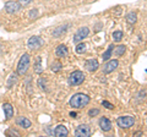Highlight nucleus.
<instances>
[{
  "label": "nucleus",
  "mask_w": 147,
  "mask_h": 137,
  "mask_svg": "<svg viewBox=\"0 0 147 137\" xmlns=\"http://www.w3.org/2000/svg\"><path fill=\"white\" fill-rule=\"evenodd\" d=\"M88 103H90V97L87 94H84V93H77L75 95H72V98L70 99V105L72 108H76V109L84 108Z\"/></svg>",
  "instance_id": "1"
},
{
  "label": "nucleus",
  "mask_w": 147,
  "mask_h": 137,
  "mask_svg": "<svg viewBox=\"0 0 147 137\" xmlns=\"http://www.w3.org/2000/svg\"><path fill=\"white\" fill-rule=\"evenodd\" d=\"M28 67H30V55L28 54H24L21 56L20 61H18V65H17V74L20 76H25L28 71Z\"/></svg>",
  "instance_id": "2"
},
{
  "label": "nucleus",
  "mask_w": 147,
  "mask_h": 137,
  "mask_svg": "<svg viewBox=\"0 0 147 137\" xmlns=\"http://www.w3.org/2000/svg\"><path fill=\"white\" fill-rule=\"evenodd\" d=\"M85 74L82 71H74L69 76V83L71 86H79L85 81Z\"/></svg>",
  "instance_id": "3"
},
{
  "label": "nucleus",
  "mask_w": 147,
  "mask_h": 137,
  "mask_svg": "<svg viewBox=\"0 0 147 137\" xmlns=\"http://www.w3.org/2000/svg\"><path fill=\"white\" fill-rule=\"evenodd\" d=\"M117 124L119 127H121V129H129V127L134 126L135 119L132 116H120V118H118Z\"/></svg>",
  "instance_id": "4"
},
{
  "label": "nucleus",
  "mask_w": 147,
  "mask_h": 137,
  "mask_svg": "<svg viewBox=\"0 0 147 137\" xmlns=\"http://www.w3.org/2000/svg\"><path fill=\"white\" fill-rule=\"evenodd\" d=\"M88 33H90L88 27H81V28L75 33V36H74V43L77 44L79 42H81L82 39L86 38L87 36H88Z\"/></svg>",
  "instance_id": "5"
},
{
  "label": "nucleus",
  "mask_w": 147,
  "mask_h": 137,
  "mask_svg": "<svg viewBox=\"0 0 147 137\" xmlns=\"http://www.w3.org/2000/svg\"><path fill=\"white\" fill-rule=\"evenodd\" d=\"M27 45H28L30 49H39L40 47L43 45V40L40 37H37V36H34V37H31L28 39V42H27Z\"/></svg>",
  "instance_id": "6"
},
{
  "label": "nucleus",
  "mask_w": 147,
  "mask_h": 137,
  "mask_svg": "<svg viewBox=\"0 0 147 137\" xmlns=\"http://www.w3.org/2000/svg\"><path fill=\"white\" fill-rule=\"evenodd\" d=\"M75 136H77V137H88V136H91L90 126H87V125L77 126V129L75 130Z\"/></svg>",
  "instance_id": "7"
},
{
  "label": "nucleus",
  "mask_w": 147,
  "mask_h": 137,
  "mask_svg": "<svg viewBox=\"0 0 147 137\" xmlns=\"http://www.w3.org/2000/svg\"><path fill=\"white\" fill-rule=\"evenodd\" d=\"M20 7H21L20 4L16 3V1H7L5 4V10L9 13H16V12H18Z\"/></svg>",
  "instance_id": "8"
},
{
  "label": "nucleus",
  "mask_w": 147,
  "mask_h": 137,
  "mask_svg": "<svg viewBox=\"0 0 147 137\" xmlns=\"http://www.w3.org/2000/svg\"><path fill=\"white\" fill-rule=\"evenodd\" d=\"M118 65H119L118 60H110L103 66V72L104 74H110V72H113L118 67Z\"/></svg>",
  "instance_id": "9"
},
{
  "label": "nucleus",
  "mask_w": 147,
  "mask_h": 137,
  "mask_svg": "<svg viewBox=\"0 0 147 137\" xmlns=\"http://www.w3.org/2000/svg\"><path fill=\"white\" fill-rule=\"evenodd\" d=\"M16 125L22 127V129H30L32 126V122H31V120H28V119L25 116H18L16 119Z\"/></svg>",
  "instance_id": "10"
},
{
  "label": "nucleus",
  "mask_w": 147,
  "mask_h": 137,
  "mask_svg": "<svg viewBox=\"0 0 147 137\" xmlns=\"http://www.w3.org/2000/svg\"><path fill=\"white\" fill-rule=\"evenodd\" d=\"M98 66H99L98 60H96V59H90V60H87L86 64H85L86 70H87V71H90V72L96 71V70L98 68Z\"/></svg>",
  "instance_id": "11"
},
{
  "label": "nucleus",
  "mask_w": 147,
  "mask_h": 137,
  "mask_svg": "<svg viewBox=\"0 0 147 137\" xmlns=\"http://www.w3.org/2000/svg\"><path fill=\"white\" fill-rule=\"evenodd\" d=\"M99 126H100V129H102L104 132H108V131L112 130V122H110V120H109V119H107V118H100Z\"/></svg>",
  "instance_id": "12"
},
{
  "label": "nucleus",
  "mask_w": 147,
  "mask_h": 137,
  "mask_svg": "<svg viewBox=\"0 0 147 137\" xmlns=\"http://www.w3.org/2000/svg\"><path fill=\"white\" fill-rule=\"evenodd\" d=\"M67 134H69V131L64 125H58L54 130V135L57 137H65L67 136Z\"/></svg>",
  "instance_id": "13"
},
{
  "label": "nucleus",
  "mask_w": 147,
  "mask_h": 137,
  "mask_svg": "<svg viewBox=\"0 0 147 137\" xmlns=\"http://www.w3.org/2000/svg\"><path fill=\"white\" fill-rule=\"evenodd\" d=\"M3 109H4V113H5L6 120H10V119L13 116V108H12V105L11 104H9V103H4Z\"/></svg>",
  "instance_id": "14"
},
{
  "label": "nucleus",
  "mask_w": 147,
  "mask_h": 137,
  "mask_svg": "<svg viewBox=\"0 0 147 137\" xmlns=\"http://www.w3.org/2000/svg\"><path fill=\"white\" fill-rule=\"evenodd\" d=\"M55 54H57V56L59 58H64L67 55V48L65 44H60L59 47L55 49Z\"/></svg>",
  "instance_id": "15"
},
{
  "label": "nucleus",
  "mask_w": 147,
  "mask_h": 137,
  "mask_svg": "<svg viewBox=\"0 0 147 137\" xmlns=\"http://www.w3.org/2000/svg\"><path fill=\"white\" fill-rule=\"evenodd\" d=\"M67 27H69V25H64V26H59L58 28H55L54 30V32H53V36L55 38H59V37H61V36L65 33L66 32V30H67Z\"/></svg>",
  "instance_id": "16"
},
{
  "label": "nucleus",
  "mask_w": 147,
  "mask_h": 137,
  "mask_svg": "<svg viewBox=\"0 0 147 137\" xmlns=\"http://www.w3.org/2000/svg\"><path fill=\"white\" fill-rule=\"evenodd\" d=\"M42 71H43V67H42V56H37L36 62H34V72H37V74H40Z\"/></svg>",
  "instance_id": "17"
},
{
  "label": "nucleus",
  "mask_w": 147,
  "mask_h": 137,
  "mask_svg": "<svg viewBox=\"0 0 147 137\" xmlns=\"http://www.w3.org/2000/svg\"><path fill=\"white\" fill-rule=\"evenodd\" d=\"M136 20H137V16H136L135 12H129L127 15H126V21H127V24L132 25V24H135V22H136Z\"/></svg>",
  "instance_id": "18"
},
{
  "label": "nucleus",
  "mask_w": 147,
  "mask_h": 137,
  "mask_svg": "<svg viewBox=\"0 0 147 137\" xmlns=\"http://www.w3.org/2000/svg\"><path fill=\"white\" fill-rule=\"evenodd\" d=\"M113 48H115L113 44L109 45V48L107 49V52L103 53V60H109L110 58H112V52H113Z\"/></svg>",
  "instance_id": "19"
},
{
  "label": "nucleus",
  "mask_w": 147,
  "mask_h": 137,
  "mask_svg": "<svg viewBox=\"0 0 147 137\" xmlns=\"http://www.w3.org/2000/svg\"><path fill=\"white\" fill-rule=\"evenodd\" d=\"M61 67H63V65H61V62H59V61H55L52 64V71H54V72L60 71Z\"/></svg>",
  "instance_id": "20"
},
{
  "label": "nucleus",
  "mask_w": 147,
  "mask_h": 137,
  "mask_svg": "<svg viewBox=\"0 0 147 137\" xmlns=\"http://www.w3.org/2000/svg\"><path fill=\"white\" fill-rule=\"evenodd\" d=\"M113 39L115 40V42H120V40L123 39V32L115 31V32L113 33Z\"/></svg>",
  "instance_id": "21"
},
{
  "label": "nucleus",
  "mask_w": 147,
  "mask_h": 137,
  "mask_svg": "<svg viewBox=\"0 0 147 137\" xmlns=\"http://www.w3.org/2000/svg\"><path fill=\"white\" fill-rule=\"evenodd\" d=\"M85 49H86L85 43H77V45H76V53L77 54H82L85 52Z\"/></svg>",
  "instance_id": "22"
},
{
  "label": "nucleus",
  "mask_w": 147,
  "mask_h": 137,
  "mask_svg": "<svg viewBox=\"0 0 147 137\" xmlns=\"http://www.w3.org/2000/svg\"><path fill=\"white\" fill-rule=\"evenodd\" d=\"M125 49H126L125 45H119V47H117V49H115V54L118 56H120L125 53Z\"/></svg>",
  "instance_id": "23"
},
{
  "label": "nucleus",
  "mask_w": 147,
  "mask_h": 137,
  "mask_svg": "<svg viewBox=\"0 0 147 137\" xmlns=\"http://www.w3.org/2000/svg\"><path fill=\"white\" fill-rule=\"evenodd\" d=\"M16 81H17V76H16L15 74H12V75L10 76V79H9V81H7V87L10 88L13 83H16Z\"/></svg>",
  "instance_id": "24"
},
{
  "label": "nucleus",
  "mask_w": 147,
  "mask_h": 137,
  "mask_svg": "<svg viewBox=\"0 0 147 137\" xmlns=\"http://www.w3.org/2000/svg\"><path fill=\"white\" fill-rule=\"evenodd\" d=\"M99 114V109H91L88 111V116H96Z\"/></svg>",
  "instance_id": "25"
},
{
  "label": "nucleus",
  "mask_w": 147,
  "mask_h": 137,
  "mask_svg": "<svg viewBox=\"0 0 147 137\" xmlns=\"http://www.w3.org/2000/svg\"><path fill=\"white\" fill-rule=\"evenodd\" d=\"M37 15H38V10L37 9L30 11V19H34V17H37Z\"/></svg>",
  "instance_id": "26"
},
{
  "label": "nucleus",
  "mask_w": 147,
  "mask_h": 137,
  "mask_svg": "<svg viewBox=\"0 0 147 137\" xmlns=\"http://www.w3.org/2000/svg\"><path fill=\"white\" fill-rule=\"evenodd\" d=\"M102 105H104L107 109H113V108H114L113 104H110L109 102H107V100H103V102H102Z\"/></svg>",
  "instance_id": "27"
},
{
  "label": "nucleus",
  "mask_w": 147,
  "mask_h": 137,
  "mask_svg": "<svg viewBox=\"0 0 147 137\" xmlns=\"http://www.w3.org/2000/svg\"><path fill=\"white\" fill-rule=\"evenodd\" d=\"M18 1H20L21 5L26 6V5H28V4H31V3H32V0H18Z\"/></svg>",
  "instance_id": "28"
},
{
  "label": "nucleus",
  "mask_w": 147,
  "mask_h": 137,
  "mask_svg": "<svg viewBox=\"0 0 147 137\" xmlns=\"http://www.w3.org/2000/svg\"><path fill=\"white\" fill-rule=\"evenodd\" d=\"M70 116H71V118H76V116H77V114H76V113H74V111H71V113H70Z\"/></svg>",
  "instance_id": "29"
},
{
  "label": "nucleus",
  "mask_w": 147,
  "mask_h": 137,
  "mask_svg": "<svg viewBox=\"0 0 147 137\" xmlns=\"http://www.w3.org/2000/svg\"><path fill=\"white\" fill-rule=\"evenodd\" d=\"M144 135V132H141V131H139V132H136L135 134V136H142Z\"/></svg>",
  "instance_id": "30"
}]
</instances>
